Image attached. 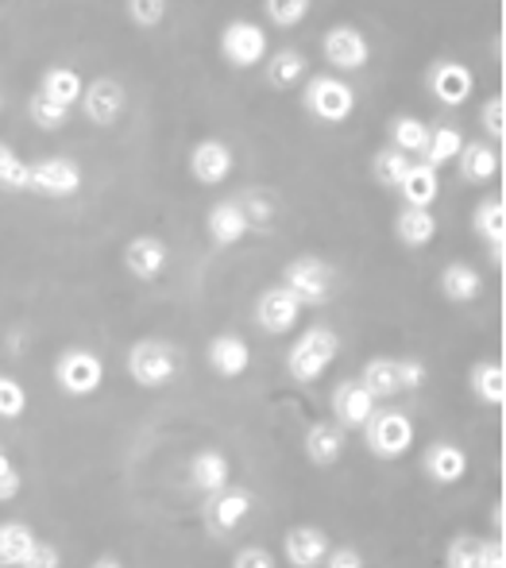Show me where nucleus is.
Listing matches in <instances>:
<instances>
[{"label": "nucleus", "mask_w": 506, "mask_h": 568, "mask_svg": "<svg viewBox=\"0 0 506 568\" xmlns=\"http://www.w3.org/2000/svg\"><path fill=\"white\" fill-rule=\"evenodd\" d=\"M380 410V398L364 387L360 379H344L333 390V414L341 429H364V422Z\"/></svg>", "instance_id": "obj_14"}, {"label": "nucleus", "mask_w": 506, "mask_h": 568, "mask_svg": "<svg viewBox=\"0 0 506 568\" xmlns=\"http://www.w3.org/2000/svg\"><path fill=\"white\" fill-rule=\"evenodd\" d=\"M205 229H209V240H213L216 247H232V244H240V240H244L255 225L247 221V213L240 202H216L205 217Z\"/></svg>", "instance_id": "obj_18"}, {"label": "nucleus", "mask_w": 506, "mask_h": 568, "mask_svg": "<svg viewBox=\"0 0 506 568\" xmlns=\"http://www.w3.org/2000/svg\"><path fill=\"white\" fill-rule=\"evenodd\" d=\"M82 190V166L74 159H39L28 163V194H43V197H70Z\"/></svg>", "instance_id": "obj_9"}, {"label": "nucleus", "mask_w": 506, "mask_h": 568, "mask_svg": "<svg viewBox=\"0 0 506 568\" xmlns=\"http://www.w3.org/2000/svg\"><path fill=\"white\" fill-rule=\"evenodd\" d=\"M464 132L456 124H441V128H429V140H425V151H422V163L425 166H445V163H456V155H461L464 148Z\"/></svg>", "instance_id": "obj_29"}, {"label": "nucleus", "mask_w": 506, "mask_h": 568, "mask_svg": "<svg viewBox=\"0 0 506 568\" xmlns=\"http://www.w3.org/2000/svg\"><path fill=\"white\" fill-rule=\"evenodd\" d=\"M232 166H236V155H232V148L224 140H202L190 151V174L202 186H221L232 174Z\"/></svg>", "instance_id": "obj_16"}, {"label": "nucleus", "mask_w": 506, "mask_h": 568, "mask_svg": "<svg viewBox=\"0 0 506 568\" xmlns=\"http://www.w3.org/2000/svg\"><path fill=\"white\" fill-rule=\"evenodd\" d=\"M23 410H28V390L20 387L16 379H8V375H0V418H23Z\"/></svg>", "instance_id": "obj_40"}, {"label": "nucleus", "mask_w": 506, "mask_h": 568, "mask_svg": "<svg viewBox=\"0 0 506 568\" xmlns=\"http://www.w3.org/2000/svg\"><path fill=\"white\" fill-rule=\"evenodd\" d=\"M398 194H403V202L414 205V210H429L441 194L437 171L425 163H409V171L403 174V182H398Z\"/></svg>", "instance_id": "obj_25"}, {"label": "nucleus", "mask_w": 506, "mask_h": 568, "mask_svg": "<svg viewBox=\"0 0 506 568\" xmlns=\"http://www.w3.org/2000/svg\"><path fill=\"white\" fill-rule=\"evenodd\" d=\"M93 568H124L117 561V557H98V561H93Z\"/></svg>", "instance_id": "obj_47"}, {"label": "nucleus", "mask_w": 506, "mask_h": 568, "mask_svg": "<svg viewBox=\"0 0 506 568\" xmlns=\"http://www.w3.org/2000/svg\"><path fill=\"white\" fill-rule=\"evenodd\" d=\"M247 515H252V491H244V487H224V491L209 495L205 503V526L213 534L236 530Z\"/></svg>", "instance_id": "obj_15"}, {"label": "nucleus", "mask_w": 506, "mask_h": 568, "mask_svg": "<svg viewBox=\"0 0 506 568\" xmlns=\"http://www.w3.org/2000/svg\"><path fill=\"white\" fill-rule=\"evenodd\" d=\"M484 554H487L484 538H476V534H456V538L448 541L445 565L448 568H484Z\"/></svg>", "instance_id": "obj_35"}, {"label": "nucleus", "mask_w": 506, "mask_h": 568, "mask_svg": "<svg viewBox=\"0 0 506 568\" xmlns=\"http://www.w3.org/2000/svg\"><path fill=\"white\" fill-rule=\"evenodd\" d=\"M472 90H476V78H472V70L464 67V62H456V59L433 62V70H429V93L441 101V105L461 109L464 101L472 98Z\"/></svg>", "instance_id": "obj_12"}, {"label": "nucleus", "mask_w": 506, "mask_h": 568, "mask_svg": "<svg viewBox=\"0 0 506 568\" xmlns=\"http://www.w3.org/2000/svg\"><path fill=\"white\" fill-rule=\"evenodd\" d=\"M364 445L380 460H398L414 445V422L403 410H375L364 422Z\"/></svg>", "instance_id": "obj_5"}, {"label": "nucleus", "mask_w": 506, "mask_h": 568, "mask_svg": "<svg viewBox=\"0 0 506 568\" xmlns=\"http://www.w3.org/2000/svg\"><path fill=\"white\" fill-rule=\"evenodd\" d=\"M82 113L93 120L98 128H109L117 124L120 116H124V105H128V93L120 82H112V78H98V82H90L82 90Z\"/></svg>", "instance_id": "obj_13"}, {"label": "nucleus", "mask_w": 506, "mask_h": 568, "mask_svg": "<svg viewBox=\"0 0 506 568\" xmlns=\"http://www.w3.org/2000/svg\"><path fill=\"white\" fill-rule=\"evenodd\" d=\"M283 554L294 568H317L328 554V534L321 526H294L283 538Z\"/></svg>", "instance_id": "obj_20"}, {"label": "nucleus", "mask_w": 506, "mask_h": 568, "mask_svg": "<svg viewBox=\"0 0 506 568\" xmlns=\"http://www.w3.org/2000/svg\"><path fill=\"white\" fill-rule=\"evenodd\" d=\"M232 568H275V561H271L267 549L247 546V549H240V554H236V561H232Z\"/></svg>", "instance_id": "obj_46"}, {"label": "nucleus", "mask_w": 506, "mask_h": 568, "mask_svg": "<svg viewBox=\"0 0 506 568\" xmlns=\"http://www.w3.org/2000/svg\"><path fill=\"white\" fill-rule=\"evenodd\" d=\"M128 379L140 383V387H166V383L174 379V372H179V356H174V344L166 341H135L132 348H128Z\"/></svg>", "instance_id": "obj_3"}, {"label": "nucleus", "mask_w": 506, "mask_h": 568, "mask_svg": "<svg viewBox=\"0 0 506 568\" xmlns=\"http://www.w3.org/2000/svg\"><path fill=\"white\" fill-rule=\"evenodd\" d=\"M360 383H364L375 398H395V395H403V390L422 387V383H425V364H422V359H391V356L367 359Z\"/></svg>", "instance_id": "obj_4"}, {"label": "nucleus", "mask_w": 506, "mask_h": 568, "mask_svg": "<svg viewBox=\"0 0 506 568\" xmlns=\"http://www.w3.org/2000/svg\"><path fill=\"white\" fill-rule=\"evenodd\" d=\"M302 105L310 116H317L321 124H344L352 113H356V93L344 78L336 74H317L305 82Z\"/></svg>", "instance_id": "obj_2"}, {"label": "nucleus", "mask_w": 506, "mask_h": 568, "mask_svg": "<svg viewBox=\"0 0 506 568\" xmlns=\"http://www.w3.org/2000/svg\"><path fill=\"white\" fill-rule=\"evenodd\" d=\"M20 495V471H16V464L8 460V453L0 449V503L16 499Z\"/></svg>", "instance_id": "obj_43"}, {"label": "nucleus", "mask_w": 506, "mask_h": 568, "mask_svg": "<svg viewBox=\"0 0 506 568\" xmlns=\"http://www.w3.org/2000/svg\"><path fill=\"white\" fill-rule=\"evenodd\" d=\"M20 568H62V557H59V549H54V546L36 541V546H31V554L23 557Z\"/></svg>", "instance_id": "obj_44"}, {"label": "nucleus", "mask_w": 506, "mask_h": 568, "mask_svg": "<svg viewBox=\"0 0 506 568\" xmlns=\"http://www.w3.org/2000/svg\"><path fill=\"white\" fill-rule=\"evenodd\" d=\"M336 352H341V341H336L333 329H325V325L305 329L302 337L294 341L291 356H286V372H291V379H298V383H317L321 375L333 367Z\"/></svg>", "instance_id": "obj_1"}, {"label": "nucleus", "mask_w": 506, "mask_h": 568, "mask_svg": "<svg viewBox=\"0 0 506 568\" xmlns=\"http://www.w3.org/2000/svg\"><path fill=\"white\" fill-rule=\"evenodd\" d=\"M82 90H85L82 74H78V70H70V67H51L43 74V82H39V93H43L47 101H54V105H67V109H74L78 101H82Z\"/></svg>", "instance_id": "obj_28"}, {"label": "nucleus", "mask_w": 506, "mask_h": 568, "mask_svg": "<svg viewBox=\"0 0 506 568\" xmlns=\"http://www.w3.org/2000/svg\"><path fill=\"white\" fill-rule=\"evenodd\" d=\"M321 54H325V62L333 70H364L367 62H372V43H367V36L360 28H352V23H336V28L325 31V39H321Z\"/></svg>", "instance_id": "obj_10"}, {"label": "nucleus", "mask_w": 506, "mask_h": 568, "mask_svg": "<svg viewBox=\"0 0 506 568\" xmlns=\"http://www.w3.org/2000/svg\"><path fill=\"white\" fill-rule=\"evenodd\" d=\"M305 456H310V464H317V468H333L344 456V429L333 426V422L310 426V434H305Z\"/></svg>", "instance_id": "obj_24"}, {"label": "nucleus", "mask_w": 506, "mask_h": 568, "mask_svg": "<svg viewBox=\"0 0 506 568\" xmlns=\"http://www.w3.org/2000/svg\"><path fill=\"white\" fill-rule=\"evenodd\" d=\"M437 283L448 302H476L484 294V275L476 267H468V263H448Z\"/></svg>", "instance_id": "obj_26"}, {"label": "nucleus", "mask_w": 506, "mask_h": 568, "mask_svg": "<svg viewBox=\"0 0 506 568\" xmlns=\"http://www.w3.org/2000/svg\"><path fill=\"white\" fill-rule=\"evenodd\" d=\"M190 479H194L198 491L205 495H216L229 487V456L216 453V449H205L190 460Z\"/></svg>", "instance_id": "obj_27"}, {"label": "nucleus", "mask_w": 506, "mask_h": 568, "mask_svg": "<svg viewBox=\"0 0 506 568\" xmlns=\"http://www.w3.org/2000/svg\"><path fill=\"white\" fill-rule=\"evenodd\" d=\"M36 541L39 538L28 523H0V568H8V565L20 568Z\"/></svg>", "instance_id": "obj_31"}, {"label": "nucleus", "mask_w": 506, "mask_h": 568, "mask_svg": "<svg viewBox=\"0 0 506 568\" xmlns=\"http://www.w3.org/2000/svg\"><path fill=\"white\" fill-rule=\"evenodd\" d=\"M302 310L305 306L286 286H267V291L260 294V302H255V322L267 333H275V337H283V333H291L294 325L302 322Z\"/></svg>", "instance_id": "obj_11"}, {"label": "nucleus", "mask_w": 506, "mask_h": 568, "mask_svg": "<svg viewBox=\"0 0 506 568\" xmlns=\"http://www.w3.org/2000/svg\"><path fill=\"white\" fill-rule=\"evenodd\" d=\"M406 171H409V155H403V151H395V148L375 151L372 174H375V182H380V186L398 190V182H403V174H406Z\"/></svg>", "instance_id": "obj_36"}, {"label": "nucleus", "mask_w": 506, "mask_h": 568, "mask_svg": "<svg viewBox=\"0 0 506 568\" xmlns=\"http://www.w3.org/2000/svg\"><path fill=\"white\" fill-rule=\"evenodd\" d=\"M263 8H267V20L275 28H298L310 16V0H263Z\"/></svg>", "instance_id": "obj_38"}, {"label": "nucleus", "mask_w": 506, "mask_h": 568, "mask_svg": "<svg viewBox=\"0 0 506 568\" xmlns=\"http://www.w3.org/2000/svg\"><path fill=\"white\" fill-rule=\"evenodd\" d=\"M54 383H59L67 395L74 398H90L101 390L104 383V364L98 352L90 348H67L59 359H54Z\"/></svg>", "instance_id": "obj_6"}, {"label": "nucleus", "mask_w": 506, "mask_h": 568, "mask_svg": "<svg viewBox=\"0 0 506 568\" xmlns=\"http://www.w3.org/2000/svg\"><path fill=\"white\" fill-rule=\"evenodd\" d=\"M479 120H484V132L492 135V140H503V135H506V101L492 98L484 105V113H479Z\"/></svg>", "instance_id": "obj_42"}, {"label": "nucleus", "mask_w": 506, "mask_h": 568, "mask_svg": "<svg viewBox=\"0 0 506 568\" xmlns=\"http://www.w3.org/2000/svg\"><path fill=\"white\" fill-rule=\"evenodd\" d=\"M422 471L433 479V484L453 487V484H461V479L468 476V453H464L461 445H453V442H437V445H429V449H425Z\"/></svg>", "instance_id": "obj_17"}, {"label": "nucleus", "mask_w": 506, "mask_h": 568, "mask_svg": "<svg viewBox=\"0 0 506 568\" xmlns=\"http://www.w3.org/2000/svg\"><path fill=\"white\" fill-rule=\"evenodd\" d=\"M472 390H476L479 403L503 406L506 403V372H503V364H495V359H479V364L472 367Z\"/></svg>", "instance_id": "obj_33"}, {"label": "nucleus", "mask_w": 506, "mask_h": 568, "mask_svg": "<svg viewBox=\"0 0 506 568\" xmlns=\"http://www.w3.org/2000/svg\"><path fill=\"white\" fill-rule=\"evenodd\" d=\"M283 286L302 306H321V302L333 298V267L321 263L317 255H298V260L286 263Z\"/></svg>", "instance_id": "obj_7"}, {"label": "nucleus", "mask_w": 506, "mask_h": 568, "mask_svg": "<svg viewBox=\"0 0 506 568\" xmlns=\"http://www.w3.org/2000/svg\"><path fill=\"white\" fill-rule=\"evenodd\" d=\"M0 109H4V105H0Z\"/></svg>", "instance_id": "obj_48"}, {"label": "nucleus", "mask_w": 506, "mask_h": 568, "mask_svg": "<svg viewBox=\"0 0 506 568\" xmlns=\"http://www.w3.org/2000/svg\"><path fill=\"white\" fill-rule=\"evenodd\" d=\"M128 20L135 28H159L166 20V0H128Z\"/></svg>", "instance_id": "obj_41"}, {"label": "nucleus", "mask_w": 506, "mask_h": 568, "mask_svg": "<svg viewBox=\"0 0 506 568\" xmlns=\"http://www.w3.org/2000/svg\"><path fill=\"white\" fill-rule=\"evenodd\" d=\"M472 225L484 236L487 255H492V263L499 267L503 252H506V205L499 197H484V202L476 205V213H472Z\"/></svg>", "instance_id": "obj_22"}, {"label": "nucleus", "mask_w": 506, "mask_h": 568, "mask_svg": "<svg viewBox=\"0 0 506 568\" xmlns=\"http://www.w3.org/2000/svg\"><path fill=\"white\" fill-rule=\"evenodd\" d=\"M166 260H171V252H166V244L159 236H135V240H128V247H124V267L132 271L135 278H143V283L163 275Z\"/></svg>", "instance_id": "obj_19"}, {"label": "nucleus", "mask_w": 506, "mask_h": 568, "mask_svg": "<svg viewBox=\"0 0 506 568\" xmlns=\"http://www.w3.org/2000/svg\"><path fill=\"white\" fill-rule=\"evenodd\" d=\"M28 116H31V124L43 128V132H59V128H67L70 109L54 105V101H47L43 93H36V98L28 101Z\"/></svg>", "instance_id": "obj_37"}, {"label": "nucleus", "mask_w": 506, "mask_h": 568, "mask_svg": "<svg viewBox=\"0 0 506 568\" xmlns=\"http://www.w3.org/2000/svg\"><path fill=\"white\" fill-rule=\"evenodd\" d=\"M456 166H461V179L472 182V186H484L499 174V151L492 143L476 140V143H464L461 155H456Z\"/></svg>", "instance_id": "obj_23"}, {"label": "nucleus", "mask_w": 506, "mask_h": 568, "mask_svg": "<svg viewBox=\"0 0 506 568\" xmlns=\"http://www.w3.org/2000/svg\"><path fill=\"white\" fill-rule=\"evenodd\" d=\"M0 186L4 190H28V163H23L8 143H0Z\"/></svg>", "instance_id": "obj_39"}, {"label": "nucleus", "mask_w": 506, "mask_h": 568, "mask_svg": "<svg viewBox=\"0 0 506 568\" xmlns=\"http://www.w3.org/2000/svg\"><path fill=\"white\" fill-rule=\"evenodd\" d=\"M395 232L406 247H425V244H433V236H437V217H433V210L403 205V213L395 217Z\"/></svg>", "instance_id": "obj_30"}, {"label": "nucleus", "mask_w": 506, "mask_h": 568, "mask_svg": "<svg viewBox=\"0 0 506 568\" xmlns=\"http://www.w3.org/2000/svg\"><path fill=\"white\" fill-rule=\"evenodd\" d=\"M209 367H213L221 379H236L252 367V348L236 333H221V337L209 341Z\"/></svg>", "instance_id": "obj_21"}, {"label": "nucleus", "mask_w": 506, "mask_h": 568, "mask_svg": "<svg viewBox=\"0 0 506 568\" xmlns=\"http://www.w3.org/2000/svg\"><path fill=\"white\" fill-rule=\"evenodd\" d=\"M425 140H429V124L414 113H403L391 120V148L403 151V155H422L425 151Z\"/></svg>", "instance_id": "obj_32"}, {"label": "nucleus", "mask_w": 506, "mask_h": 568, "mask_svg": "<svg viewBox=\"0 0 506 568\" xmlns=\"http://www.w3.org/2000/svg\"><path fill=\"white\" fill-rule=\"evenodd\" d=\"M263 62H267V82L275 90H291V85H298L305 78V59L298 51H291V47H283V51H275Z\"/></svg>", "instance_id": "obj_34"}, {"label": "nucleus", "mask_w": 506, "mask_h": 568, "mask_svg": "<svg viewBox=\"0 0 506 568\" xmlns=\"http://www.w3.org/2000/svg\"><path fill=\"white\" fill-rule=\"evenodd\" d=\"M221 59L236 70H252L267 59V31L252 20H232L221 31Z\"/></svg>", "instance_id": "obj_8"}, {"label": "nucleus", "mask_w": 506, "mask_h": 568, "mask_svg": "<svg viewBox=\"0 0 506 568\" xmlns=\"http://www.w3.org/2000/svg\"><path fill=\"white\" fill-rule=\"evenodd\" d=\"M321 565H325V568H364V557H360V549L341 546V549H328Z\"/></svg>", "instance_id": "obj_45"}]
</instances>
